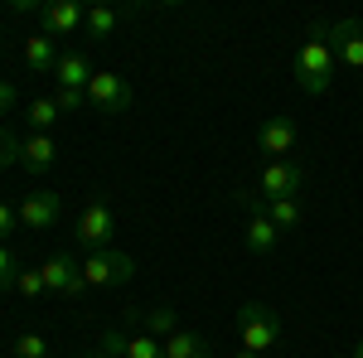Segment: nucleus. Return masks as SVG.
I'll return each mask as SVG.
<instances>
[{
  "instance_id": "1",
  "label": "nucleus",
  "mask_w": 363,
  "mask_h": 358,
  "mask_svg": "<svg viewBox=\"0 0 363 358\" xmlns=\"http://www.w3.org/2000/svg\"><path fill=\"white\" fill-rule=\"evenodd\" d=\"M335 49H330V25H310L306 44H301V54H296V83L301 92L310 97H325L330 83H335Z\"/></svg>"
},
{
  "instance_id": "2",
  "label": "nucleus",
  "mask_w": 363,
  "mask_h": 358,
  "mask_svg": "<svg viewBox=\"0 0 363 358\" xmlns=\"http://www.w3.org/2000/svg\"><path fill=\"white\" fill-rule=\"evenodd\" d=\"M238 339H242V349L257 354V358L277 354V344H281L277 310H272V305H262V301H247L242 310H238Z\"/></svg>"
},
{
  "instance_id": "3",
  "label": "nucleus",
  "mask_w": 363,
  "mask_h": 358,
  "mask_svg": "<svg viewBox=\"0 0 363 358\" xmlns=\"http://www.w3.org/2000/svg\"><path fill=\"white\" fill-rule=\"evenodd\" d=\"M136 276V262L126 257V252H87V262H83V286H92V291H112V286H126Z\"/></svg>"
},
{
  "instance_id": "4",
  "label": "nucleus",
  "mask_w": 363,
  "mask_h": 358,
  "mask_svg": "<svg viewBox=\"0 0 363 358\" xmlns=\"http://www.w3.org/2000/svg\"><path fill=\"white\" fill-rule=\"evenodd\" d=\"M112 233H116L112 203H107V198H92L83 208V218H78V228H73V237H78L87 252H107L112 247Z\"/></svg>"
},
{
  "instance_id": "5",
  "label": "nucleus",
  "mask_w": 363,
  "mask_h": 358,
  "mask_svg": "<svg viewBox=\"0 0 363 358\" xmlns=\"http://www.w3.org/2000/svg\"><path fill=\"white\" fill-rule=\"evenodd\" d=\"M83 97H87V107L102 111V116H121V111L131 107V87H126V78H116V73H92Z\"/></svg>"
},
{
  "instance_id": "6",
  "label": "nucleus",
  "mask_w": 363,
  "mask_h": 358,
  "mask_svg": "<svg viewBox=\"0 0 363 358\" xmlns=\"http://www.w3.org/2000/svg\"><path fill=\"white\" fill-rule=\"evenodd\" d=\"M301 165L296 160H267L262 165V179H257V194L267 198V203H277V198H296L301 194Z\"/></svg>"
},
{
  "instance_id": "7",
  "label": "nucleus",
  "mask_w": 363,
  "mask_h": 358,
  "mask_svg": "<svg viewBox=\"0 0 363 358\" xmlns=\"http://www.w3.org/2000/svg\"><path fill=\"white\" fill-rule=\"evenodd\" d=\"M330 49H335L339 68L363 73V20H339V25H330Z\"/></svg>"
},
{
  "instance_id": "8",
  "label": "nucleus",
  "mask_w": 363,
  "mask_h": 358,
  "mask_svg": "<svg viewBox=\"0 0 363 358\" xmlns=\"http://www.w3.org/2000/svg\"><path fill=\"white\" fill-rule=\"evenodd\" d=\"M39 276H44V291H54V296H78V291H83V267H78L68 252H54V257L39 267Z\"/></svg>"
},
{
  "instance_id": "9",
  "label": "nucleus",
  "mask_w": 363,
  "mask_h": 358,
  "mask_svg": "<svg viewBox=\"0 0 363 358\" xmlns=\"http://www.w3.org/2000/svg\"><path fill=\"white\" fill-rule=\"evenodd\" d=\"M296 136H301V131H296L291 116H267L262 131H257V150L272 155V160H286V155L296 150Z\"/></svg>"
},
{
  "instance_id": "10",
  "label": "nucleus",
  "mask_w": 363,
  "mask_h": 358,
  "mask_svg": "<svg viewBox=\"0 0 363 358\" xmlns=\"http://www.w3.org/2000/svg\"><path fill=\"white\" fill-rule=\"evenodd\" d=\"M87 20V10L83 5H73V0H49V5H39V25H44V34L49 39H63V34H78Z\"/></svg>"
},
{
  "instance_id": "11",
  "label": "nucleus",
  "mask_w": 363,
  "mask_h": 358,
  "mask_svg": "<svg viewBox=\"0 0 363 358\" xmlns=\"http://www.w3.org/2000/svg\"><path fill=\"white\" fill-rule=\"evenodd\" d=\"M102 354L107 358H165V344L160 339H150V334H116V330H107L102 334Z\"/></svg>"
},
{
  "instance_id": "12",
  "label": "nucleus",
  "mask_w": 363,
  "mask_h": 358,
  "mask_svg": "<svg viewBox=\"0 0 363 358\" xmlns=\"http://www.w3.org/2000/svg\"><path fill=\"white\" fill-rule=\"evenodd\" d=\"M54 223H58V194L54 189H29V198L20 203V228L49 233Z\"/></svg>"
},
{
  "instance_id": "13",
  "label": "nucleus",
  "mask_w": 363,
  "mask_h": 358,
  "mask_svg": "<svg viewBox=\"0 0 363 358\" xmlns=\"http://www.w3.org/2000/svg\"><path fill=\"white\" fill-rule=\"evenodd\" d=\"M54 78H58V87H68V92H87V83H92V63H87V54H83V49L58 54Z\"/></svg>"
},
{
  "instance_id": "14",
  "label": "nucleus",
  "mask_w": 363,
  "mask_h": 358,
  "mask_svg": "<svg viewBox=\"0 0 363 358\" xmlns=\"http://www.w3.org/2000/svg\"><path fill=\"white\" fill-rule=\"evenodd\" d=\"M25 68L34 73V78H49L58 68V54H54V39L39 29V34H29L25 39Z\"/></svg>"
},
{
  "instance_id": "15",
  "label": "nucleus",
  "mask_w": 363,
  "mask_h": 358,
  "mask_svg": "<svg viewBox=\"0 0 363 358\" xmlns=\"http://www.w3.org/2000/svg\"><path fill=\"white\" fill-rule=\"evenodd\" d=\"M54 160H58L54 136H25V140H20V165H25V169L44 174V169H54Z\"/></svg>"
},
{
  "instance_id": "16",
  "label": "nucleus",
  "mask_w": 363,
  "mask_h": 358,
  "mask_svg": "<svg viewBox=\"0 0 363 358\" xmlns=\"http://www.w3.org/2000/svg\"><path fill=\"white\" fill-rule=\"evenodd\" d=\"M165 358H213V349H208V339L179 330V334H169V339H165Z\"/></svg>"
},
{
  "instance_id": "17",
  "label": "nucleus",
  "mask_w": 363,
  "mask_h": 358,
  "mask_svg": "<svg viewBox=\"0 0 363 358\" xmlns=\"http://www.w3.org/2000/svg\"><path fill=\"white\" fill-rule=\"evenodd\" d=\"M58 116H63V107H58V97H34L25 111V121L34 126V136H49V126H54Z\"/></svg>"
},
{
  "instance_id": "18",
  "label": "nucleus",
  "mask_w": 363,
  "mask_h": 358,
  "mask_svg": "<svg viewBox=\"0 0 363 358\" xmlns=\"http://www.w3.org/2000/svg\"><path fill=\"white\" fill-rule=\"evenodd\" d=\"M267 218L277 223V233H296L306 208H301V198H277V203H267Z\"/></svg>"
},
{
  "instance_id": "19",
  "label": "nucleus",
  "mask_w": 363,
  "mask_h": 358,
  "mask_svg": "<svg viewBox=\"0 0 363 358\" xmlns=\"http://www.w3.org/2000/svg\"><path fill=\"white\" fill-rule=\"evenodd\" d=\"M140 320H145V334H150V339H160V344H165L169 334H179V315H174L169 305H155V310H145Z\"/></svg>"
},
{
  "instance_id": "20",
  "label": "nucleus",
  "mask_w": 363,
  "mask_h": 358,
  "mask_svg": "<svg viewBox=\"0 0 363 358\" xmlns=\"http://www.w3.org/2000/svg\"><path fill=\"white\" fill-rule=\"evenodd\" d=\"M116 25H121V15H116V10H107V5H92V10H87V20H83V29L92 34V39L116 34Z\"/></svg>"
},
{
  "instance_id": "21",
  "label": "nucleus",
  "mask_w": 363,
  "mask_h": 358,
  "mask_svg": "<svg viewBox=\"0 0 363 358\" xmlns=\"http://www.w3.org/2000/svg\"><path fill=\"white\" fill-rule=\"evenodd\" d=\"M20 252L10 247V242H0V291H15V281H20Z\"/></svg>"
},
{
  "instance_id": "22",
  "label": "nucleus",
  "mask_w": 363,
  "mask_h": 358,
  "mask_svg": "<svg viewBox=\"0 0 363 358\" xmlns=\"http://www.w3.org/2000/svg\"><path fill=\"white\" fill-rule=\"evenodd\" d=\"M10 354L15 358H49V339H44V334H20Z\"/></svg>"
},
{
  "instance_id": "23",
  "label": "nucleus",
  "mask_w": 363,
  "mask_h": 358,
  "mask_svg": "<svg viewBox=\"0 0 363 358\" xmlns=\"http://www.w3.org/2000/svg\"><path fill=\"white\" fill-rule=\"evenodd\" d=\"M20 165V136H10L5 126H0V169Z\"/></svg>"
},
{
  "instance_id": "24",
  "label": "nucleus",
  "mask_w": 363,
  "mask_h": 358,
  "mask_svg": "<svg viewBox=\"0 0 363 358\" xmlns=\"http://www.w3.org/2000/svg\"><path fill=\"white\" fill-rule=\"evenodd\" d=\"M15 291H20L25 301H39V296H44V276H39V272H20Z\"/></svg>"
},
{
  "instance_id": "25",
  "label": "nucleus",
  "mask_w": 363,
  "mask_h": 358,
  "mask_svg": "<svg viewBox=\"0 0 363 358\" xmlns=\"http://www.w3.org/2000/svg\"><path fill=\"white\" fill-rule=\"evenodd\" d=\"M15 228H20V213H15L10 203H0V242H10V237H15Z\"/></svg>"
},
{
  "instance_id": "26",
  "label": "nucleus",
  "mask_w": 363,
  "mask_h": 358,
  "mask_svg": "<svg viewBox=\"0 0 363 358\" xmlns=\"http://www.w3.org/2000/svg\"><path fill=\"white\" fill-rule=\"evenodd\" d=\"M58 107H63V111H78V107H87V97H83V92H68V87H58Z\"/></svg>"
},
{
  "instance_id": "27",
  "label": "nucleus",
  "mask_w": 363,
  "mask_h": 358,
  "mask_svg": "<svg viewBox=\"0 0 363 358\" xmlns=\"http://www.w3.org/2000/svg\"><path fill=\"white\" fill-rule=\"evenodd\" d=\"M10 111H15V83L0 78V116H10Z\"/></svg>"
},
{
  "instance_id": "28",
  "label": "nucleus",
  "mask_w": 363,
  "mask_h": 358,
  "mask_svg": "<svg viewBox=\"0 0 363 358\" xmlns=\"http://www.w3.org/2000/svg\"><path fill=\"white\" fill-rule=\"evenodd\" d=\"M233 358H257V354H247V349H238V354H233Z\"/></svg>"
},
{
  "instance_id": "29",
  "label": "nucleus",
  "mask_w": 363,
  "mask_h": 358,
  "mask_svg": "<svg viewBox=\"0 0 363 358\" xmlns=\"http://www.w3.org/2000/svg\"><path fill=\"white\" fill-rule=\"evenodd\" d=\"M349 358H363V339H359V349H354V354H349Z\"/></svg>"
},
{
  "instance_id": "30",
  "label": "nucleus",
  "mask_w": 363,
  "mask_h": 358,
  "mask_svg": "<svg viewBox=\"0 0 363 358\" xmlns=\"http://www.w3.org/2000/svg\"><path fill=\"white\" fill-rule=\"evenodd\" d=\"M339 358H349V354H339Z\"/></svg>"
}]
</instances>
